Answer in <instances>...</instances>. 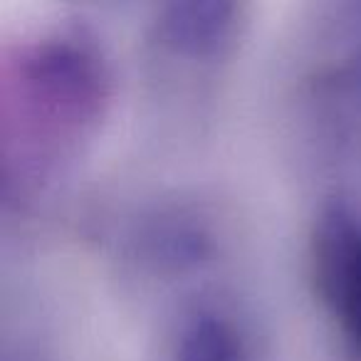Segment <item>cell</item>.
<instances>
[{
	"mask_svg": "<svg viewBox=\"0 0 361 361\" xmlns=\"http://www.w3.org/2000/svg\"><path fill=\"white\" fill-rule=\"evenodd\" d=\"M111 102V67L80 27L23 40L0 75V154L8 201H27L92 144Z\"/></svg>",
	"mask_w": 361,
	"mask_h": 361,
	"instance_id": "obj_1",
	"label": "cell"
},
{
	"mask_svg": "<svg viewBox=\"0 0 361 361\" xmlns=\"http://www.w3.org/2000/svg\"><path fill=\"white\" fill-rule=\"evenodd\" d=\"M159 361H270L252 305L223 285L180 292L161 322Z\"/></svg>",
	"mask_w": 361,
	"mask_h": 361,
	"instance_id": "obj_2",
	"label": "cell"
},
{
	"mask_svg": "<svg viewBox=\"0 0 361 361\" xmlns=\"http://www.w3.org/2000/svg\"><path fill=\"white\" fill-rule=\"evenodd\" d=\"M310 270L341 346L361 361V203L339 198L322 208L310 235Z\"/></svg>",
	"mask_w": 361,
	"mask_h": 361,
	"instance_id": "obj_3",
	"label": "cell"
},
{
	"mask_svg": "<svg viewBox=\"0 0 361 361\" xmlns=\"http://www.w3.org/2000/svg\"><path fill=\"white\" fill-rule=\"evenodd\" d=\"M221 252V238L201 208L166 206L144 216L126 235V260L149 280H188Z\"/></svg>",
	"mask_w": 361,
	"mask_h": 361,
	"instance_id": "obj_4",
	"label": "cell"
},
{
	"mask_svg": "<svg viewBox=\"0 0 361 361\" xmlns=\"http://www.w3.org/2000/svg\"><path fill=\"white\" fill-rule=\"evenodd\" d=\"M240 30L243 16L235 3H171L156 16L154 42L169 60L191 67H208L231 55Z\"/></svg>",
	"mask_w": 361,
	"mask_h": 361,
	"instance_id": "obj_5",
	"label": "cell"
},
{
	"mask_svg": "<svg viewBox=\"0 0 361 361\" xmlns=\"http://www.w3.org/2000/svg\"><path fill=\"white\" fill-rule=\"evenodd\" d=\"M8 361H35V359H32V356H25V354H20V356H18V359H8Z\"/></svg>",
	"mask_w": 361,
	"mask_h": 361,
	"instance_id": "obj_6",
	"label": "cell"
}]
</instances>
